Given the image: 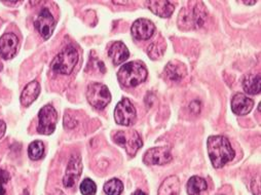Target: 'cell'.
Here are the masks:
<instances>
[{"label": "cell", "mask_w": 261, "mask_h": 195, "mask_svg": "<svg viewBox=\"0 0 261 195\" xmlns=\"http://www.w3.org/2000/svg\"><path fill=\"white\" fill-rule=\"evenodd\" d=\"M114 119L119 125L129 126L136 120V109L127 98L119 101L114 109Z\"/></svg>", "instance_id": "cell-7"}, {"label": "cell", "mask_w": 261, "mask_h": 195, "mask_svg": "<svg viewBox=\"0 0 261 195\" xmlns=\"http://www.w3.org/2000/svg\"><path fill=\"white\" fill-rule=\"evenodd\" d=\"M28 155L32 160H39L44 155V145L41 141H34L29 145Z\"/></svg>", "instance_id": "cell-23"}, {"label": "cell", "mask_w": 261, "mask_h": 195, "mask_svg": "<svg viewBox=\"0 0 261 195\" xmlns=\"http://www.w3.org/2000/svg\"><path fill=\"white\" fill-rule=\"evenodd\" d=\"M148 9L156 16L161 18H170L174 13V6L166 0H156V2H147Z\"/></svg>", "instance_id": "cell-15"}, {"label": "cell", "mask_w": 261, "mask_h": 195, "mask_svg": "<svg viewBox=\"0 0 261 195\" xmlns=\"http://www.w3.org/2000/svg\"><path fill=\"white\" fill-rule=\"evenodd\" d=\"M187 73V69L185 67V65L181 62L178 61H171L167 64V66L165 67V74L166 76L172 80V81H180L185 77Z\"/></svg>", "instance_id": "cell-14"}, {"label": "cell", "mask_w": 261, "mask_h": 195, "mask_svg": "<svg viewBox=\"0 0 261 195\" xmlns=\"http://www.w3.org/2000/svg\"><path fill=\"white\" fill-rule=\"evenodd\" d=\"M113 4H115V5H125V4H127V2H113Z\"/></svg>", "instance_id": "cell-31"}, {"label": "cell", "mask_w": 261, "mask_h": 195, "mask_svg": "<svg viewBox=\"0 0 261 195\" xmlns=\"http://www.w3.org/2000/svg\"><path fill=\"white\" fill-rule=\"evenodd\" d=\"M254 101L243 94H236L231 100V110L234 114L243 116L251 112Z\"/></svg>", "instance_id": "cell-13"}, {"label": "cell", "mask_w": 261, "mask_h": 195, "mask_svg": "<svg viewBox=\"0 0 261 195\" xmlns=\"http://www.w3.org/2000/svg\"><path fill=\"white\" fill-rule=\"evenodd\" d=\"M58 122V113L51 105H46L38 113L37 131L41 135H51Z\"/></svg>", "instance_id": "cell-6"}, {"label": "cell", "mask_w": 261, "mask_h": 195, "mask_svg": "<svg viewBox=\"0 0 261 195\" xmlns=\"http://www.w3.org/2000/svg\"><path fill=\"white\" fill-rule=\"evenodd\" d=\"M243 89L249 95H257L261 91V79L259 74H249L243 80Z\"/></svg>", "instance_id": "cell-20"}, {"label": "cell", "mask_w": 261, "mask_h": 195, "mask_svg": "<svg viewBox=\"0 0 261 195\" xmlns=\"http://www.w3.org/2000/svg\"><path fill=\"white\" fill-rule=\"evenodd\" d=\"M173 156L171 153V148L168 146L148 149L143 156L144 163L148 165H164L171 162Z\"/></svg>", "instance_id": "cell-9"}, {"label": "cell", "mask_w": 261, "mask_h": 195, "mask_svg": "<svg viewBox=\"0 0 261 195\" xmlns=\"http://www.w3.org/2000/svg\"><path fill=\"white\" fill-rule=\"evenodd\" d=\"M104 191L107 195H120L123 191V184L118 179H111L105 183Z\"/></svg>", "instance_id": "cell-22"}, {"label": "cell", "mask_w": 261, "mask_h": 195, "mask_svg": "<svg viewBox=\"0 0 261 195\" xmlns=\"http://www.w3.org/2000/svg\"><path fill=\"white\" fill-rule=\"evenodd\" d=\"M19 46V39L14 33H6L0 38V57L5 60L13 59Z\"/></svg>", "instance_id": "cell-12"}, {"label": "cell", "mask_w": 261, "mask_h": 195, "mask_svg": "<svg viewBox=\"0 0 261 195\" xmlns=\"http://www.w3.org/2000/svg\"><path fill=\"white\" fill-rule=\"evenodd\" d=\"M165 48L166 47L164 45L154 42V43H151L149 45L147 52H148V55L150 57V59L158 60V59H160L163 55V53L165 51Z\"/></svg>", "instance_id": "cell-25"}, {"label": "cell", "mask_w": 261, "mask_h": 195, "mask_svg": "<svg viewBox=\"0 0 261 195\" xmlns=\"http://www.w3.org/2000/svg\"><path fill=\"white\" fill-rule=\"evenodd\" d=\"M39 94H40V85L36 80L29 82L21 94V98H20L21 104L25 107L30 106L38 98Z\"/></svg>", "instance_id": "cell-17"}, {"label": "cell", "mask_w": 261, "mask_h": 195, "mask_svg": "<svg viewBox=\"0 0 261 195\" xmlns=\"http://www.w3.org/2000/svg\"><path fill=\"white\" fill-rule=\"evenodd\" d=\"M83 169L84 166H83L81 155L79 153L72 154L68 162L66 173H65V176L63 179V185L66 188H72L77 182V180L80 179L83 173Z\"/></svg>", "instance_id": "cell-8"}, {"label": "cell", "mask_w": 261, "mask_h": 195, "mask_svg": "<svg viewBox=\"0 0 261 195\" xmlns=\"http://www.w3.org/2000/svg\"><path fill=\"white\" fill-rule=\"evenodd\" d=\"M81 192L83 195H95L97 192V186L95 182L89 178L85 179L81 184Z\"/></svg>", "instance_id": "cell-24"}, {"label": "cell", "mask_w": 261, "mask_h": 195, "mask_svg": "<svg viewBox=\"0 0 261 195\" xmlns=\"http://www.w3.org/2000/svg\"><path fill=\"white\" fill-rule=\"evenodd\" d=\"M79 62V52L73 45L65 47L51 62L50 68L54 72L62 75H69L74 70Z\"/></svg>", "instance_id": "cell-3"}, {"label": "cell", "mask_w": 261, "mask_h": 195, "mask_svg": "<svg viewBox=\"0 0 261 195\" xmlns=\"http://www.w3.org/2000/svg\"><path fill=\"white\" fill-rule=\"evenodd\" d=\"M108 55L114 65H119L128 59L129 51L121 41H116L109 48Z\"/></svg>", "instance_id": "cell-16"}, {"label": "cell", "mask_w": 261, "mask_h": 195, "mask_svg": "<svg viewBox=\"0 0 261 195\" xmlns=\"http://www.w3.org/2000/svg\"><path fill=\"white\" fill-rule=\"evenodd\" d=\"M50 195H65L61 190H59V189H56Z\"/></svg>", "instance_id": "cell-28"}, {"label": "cell", "mask_w": 261, "mask_h": 195, "mask_svg": "<svg viewBox=\"0 0 261 195\" xmlns=\"http://www.w3.org/2000/svg\"><path fill=\"white\" fill-rule=\"evenodd\" d=\"M148 72L142 62L134 61L124 64L117 72V79L122 87L135 88L143 83Z\"/></svg>", "instance_id": "cell-2"}, {"label": "cell", "mask_w": 261, "mask_h": 195, "mask_svg": "<svg viewBox=\"0 0 261 195\" xmlns=\"http://www.w3.org/2000/svg\"><path fill=\"white\" fill-rule=\"evenodd\" d=\"M180 181L176 176H170L162 183L159 189V195H179Z\"/></svg>", "instance_id": "cell-18"}, {"label": "cell", "mask_w": 261, "mask_h": 195, "mask_svg": "<svg viewBox=\"0 0 261 195\" xmlns=\"http://www.w3.org/2000/svg\"><path fill=\"white\" fill-rule=\"evenodd\" d=\"M178 27L182 30H189L194 28L191 11L183 9L178 16Z\"/></svg>", "instance_id": "cell-21"}, {"label": "cell", "mask_w": 261, "mask_h": 195, "mask_svg": "<svg viewBox=\"0 0 261 195\" xmlns=\"http://www.w3.org/2000/svg\"><path fill=\"white\" fill-rule=\"evenodd\" d=\"M245 5H248V6H253L256 4V2H243Z\"/></svg>", "instance_id": "cell-30"}, {"label": "cell", "mask_w": 261, "mask_h": 195, "mask_svg": "<svg viewBox=\"0 0 261 195\" xmlns=\"http://www.w3.org/2000/svg\"><path fill=\"white\" fill-rule=\"evenodd\" d=\"M7 132V124L5 121L0 120V139H2Z\"/></svg>", "instance_id": "cell-27"}, {"label": "cell", "mask_w": 261, "mask_h": 195, "mask_svg": "<svg viewBox=\"0 0 261 195\" xmlns=\"http://www.w3.org/2000/svg\"><path fill=\"white\" fill-rule=\"evenodd\" d=\"M155 32L154 24L147 19H138L130 28V33L137 40L150 39Z\"/></svg>", "instance_id": "cell-11"}, {"label": "cell", "mask_w": 261, "mask_h": 195, "mask_svg": "<svg viewBox=\"0 0 261 195\" xmlns=\"http://www.w3.org/2000/svg\"><path fill=\"white\" fill-rule=\"evenodd\" d=\"M186 189L188 195H201L202 192L208 189V184L205 179L198 176H193L188 180Z\"/></svg>", "instance_id": "cell-19"}, {"label": "cell", "mask_w": 261, "mask_h": 195, "mask_svg": "<svg viewBox=\"0 0 261 195\" xmlns=\"http://www.w3.org/2000/svg\"><path fill=\"white\" fill-rule=\"evenodd\" d=\"M207 148L212 165L215 169L224 166L234 157V150L230 142L224 136H210L207 141Z\"/></svg>", "instance_id": "cell-1"}, {"label": "cell", "mask_w": 261, "mask_h": 195, "mask_svg": "<svg viewBox=\"0 0 261 195\" xmlns=\"http://www.w3.org/2000/svg\"><path fill=\"white\" fill-rule=\"evenodd\" d=\"M10 174L5 171V170H0V195H6L7 190L5 185L10 181Z\"/></svg>", "instance_id": "cell-26"}, {"label": "cell", "mask_w": 261, "mask_h": 195, "mask_svg": "<svg viewBox=\"0 0 261 195\" xmlns=\"http://www.w3.org/2000/svg\"><path fill=\"white\" fill-rule=\"evenodd\" d=\"M134 195H146L142 190H137L135 193H134Z\"/></svg>", "instance_id": "cell-29"}, {"label": "cell", "mask_w": 261, "mask_h": 195, "mask_svg": "<svg viewBox=\"0 0 261 195\" xmlns=\"http://www.w3.org/2000/svg\"><path fill=\"white\" fill-rule=\"evenodd\" d=\"M34 26L42 38L46 40L53 35L56 27V21L50 12L47 9H43L35 20Z\"/></svg>", "instance_id": "cell-10"}, {"label": "cell", "mask_w": 261, "mask_h": 195, "mask_svg": "<svg viewBox=\"0 0 261 195\" xmlns=\"http://www.w3.org/2000/svg\"><path fill=\"white\" fill-rule=\"evenodd\" d=\"M87 100L94 108L102 110L111 102V94L106 86L94 82L88 87Z\"/></svg>", "instance_id": "cell-4"}, {"label": "cell", "mask_w": 261, "mask_h": 195, "mask_svg": "<svg viewBox=\"0 0 261 195\" xmlns=\"http://www.w3.org/2000/svg\"><path fill=\"white\" fill-rule=\"evenodd\" d=\"M114 142L120 147H123L129 156H135L143 145L142 139L136 131L117 132L114 136Z\"/></svg>", "instance_id": "cell-5"}]
</instances>
